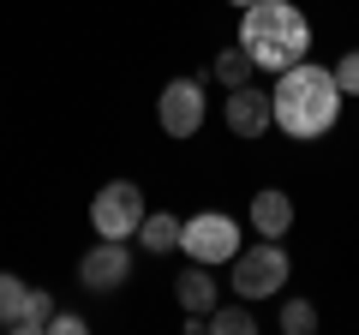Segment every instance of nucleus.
Here are the masks:
<instances>
[{"instance_id": "nucleus-9", "label": "nucleus", "mask_w": 359, "mask_h": 335, "mask_svg": "<svg viewBox=\"0 0 359 335\" xmlns=\"http://www.w3.org/2000/svg\"><path fill=\"white\" fill-rule=\"evenodd\" d=\"M48 317H54V299L42 294V287H25L0 329H13V335H48Z\"/></svg>"}, {"instance_id": "nucleus-13", "label": "nucleus", "mask_w": 359, "mask_h": 335, "mask_svg": "<svg viewBox=\"0 0 359 335\" xmlns=\"http://www.w3.org/2000/svg\"><path fill=\"white\" fill-rule=\"evenodd\" d=\"M204 329H216V335H252L257 317H252V306H216L204 317Z\"/></svg>"}, {"instance_id": "nucleus-6", "label": "nucleus", "mask_w": 359, "mask_h": 335, "mask_svg": "<svg viewBox=\"0 0 359 335\" xmlns=\"http://www.w3.org/2000/svg\"><path fill=\"white\" fill-rule=\"evenodd\" d=\"M156 120H162L168 138H192V132L204 126V84H198V78H174V84H162V96H156Z\"/></svg>"}, {"instance_id": "nucleus-7", "label": "nucleus", "mask_w": 359, "mask_h": 335, "mask_svg": "<svg viewBox=\"0 0 359 335\" xmlns=\"http://www.w3.org/2000/svg\"><path fill=\"white\" fill-rule=\"evenodd\" d=\"M132 275V252L126 240H102V245H90L84 258H78V282L90 287V294H120Z\"/></svg>"}, {"instance_id": "nucleus-14", "label": "nucleus", "mask_w": 359, "mask_h": 335, "mask_svg": "<svg viewBox=\"0 0 359 335\" xmlns=\"http://www.w3.org/2000/svg\"><path fill=\"white\" fill-rule=\"evenodd\" d=\"M252 72H257V60H252V54L240 48V42L216 54V78H222V84H228V90H233V84H245V78H252Z\"/></svg>"}, {"instance_id": "nucleus-18", "label": "nucleus", "mask_w": 359, "mask_h": 335, "mask_svg": "<svg viewBox=\"0 0 359 335\" xmlns=\"http://www.w3.org/2000/svg\"><path fill=\"white\" fill-rule=\"evenodd\" d=\"M48 329H54V335H78V329H84V317H78V311H54Z\"/></svg>"}, {"instance_id": "nucleus-17", "label": "nucleus", "mask_w": 359, "mask_h": 335, "mask_svg": "<svg viewBox=\"0 0 359 335\" xmlns=\"http://www.w3.org/2000/svg\"><path fill=\"white\" fill-rule=\"evenodd\" d=\"M18 294H25V282H18V275H6V270H0V323H6V311L18 306Z\"/></svg>"}, {"instance_id": "nucleus-16", "label": "nucleus", "mask_w": 359, "mask_h": 335, "mask_svg": "<svg viewBox=\"0 0 359 335\" xmlns=\"http://www.w3.org/2000/svg\"><path fill=\"white\" fill-rule=\"evenodd\" d=\"M330 72H335V84H341V96H359V48H353V54H341Z\"/></svg>"}, {"instance_id": "nucleus-4", "label": "nucleus", "mask_w": 359, "mask_h": 335, "mask_svg": "<svg viewBox=\"0 0 359 335\" xmlns=\"http://www.w3.org/2000/svg\"><path fill=\"white\" fill-rule=\"evenodd\" d=\"M180 252L192 264H233V252H240V221L228 210H198L180 228Z\"/></svg>"}, {"instance_id": "nucleus-15", "label": "nucleus", "mask_w": 359, "mask_h": 335, "mask_svg": "<svg viewBox=\"0 0 359 335\" xmlns=\"http://www.w3.org/2000/svg\"><path fill=\"white\" fill-rule=\"evenodd\" d=\"M276 323H282L287 335H311V329H318V311H311L306 299H287V306H282V317H276Z\"/></svg>"}, {"instance_id": "nucleus-12", "label": "nucleus", "mask_w": 359, "mask_h": 335, "mask_svg": "<svg viewBox=\"0 0 359 335\" xmlns=\"http://www.w3.org/2000/svg\"><path fill=\"white\" fill-rule=\"evenodd\" d=\"M180 228H186L180 216H162V210L150 216V210H144V221H138V233H132V240H138L144 252H156V258H168V252L180 245Z\"/></svg>"}, {"instance_id": "nucleus-8", "label": "nucleus", "mask_w": 359, "mask_h": 335, "mask_svg": "<svg viewBox=\"0 0 359 335\" xmlns=\"http://www.w3.org/2000/svg\"><path fill=\"white\" fill-rule=\"evenodd\" d=\"M269 126H276L269 96L252 90V84H233V96H228V132H233V138H264Z\"/></svg>"}, {"instance_id": "nucleus-1", "label": "nucleus", "mask_w": 359, "mask_h": 335, "mask_svg": "<svg viewBox=\"0 0 359 335\" xmlns=\"http://www.w3.org/2000/svg\"><path fill=\"white\" fill-rule=\"evenodd\" d=\"M341 84H335L330 66L299 60L287 72H276V90H269V108H276V126L287 138H323V132L341 120Z\"/></svg>"}, {"instance_id": "nucleus-10", "label": "nucleus", "mask_w": 359, "mask_h": 335, "mask_svg": "<svg viewBox=\"0 0 359 335\" xmlns=\"http://www.w3.org/2000/svg\"><path fill=\"white\" fill-rule=\"evenodd\" d=\"M252 228L264 233V240H282V233L294 228V198L276 192V186H269V192H257V198H252Z\"/></svg>"}, {"instance_id": "nucleus-2", "label": "nucleus", "mask_w": 359, "mask_h": 335, "mask_svg": "<svg viewBox=\"0 0 359 335\" xmlns=\"http://www.w3.org/2000/svg\"><path fill=\"white\" fill-rule=\"evenodd\" d=\"M240 48L257 60V72H287L311 54V25L294 0H252L240 13Z\"/></svg>"}, {"instance_id": "nucleus-19", "label": "nucleus", "mask_w": 359, "mask_h": 335, "mask_svg": "<svg viewBox=\"0 0 359 335\" xmlns=\"http://www.w3.org/2000/svg\"><path fill=\"white\" fill-rule=\"evenodd\" d=\"M228 6H252V0H228Z\"/></svg>"}, {"instance_id": "nucleus-5", "label": "nucleus", "mask_w": 359, "mask_h": 335, "mask_svg": "<svg viewBox=\"0 0 359 335\" xmlns=\"http://www.w3.org/2000/svg\"><path fill=\"white\" fill-rule=\"evenodd\" d=\"M144 221V192L132 180H108L102 192H96V204H90V228H96V240H132Z\"/></svg>"}, {"instance_id": "nucleus-11", "label": "nucleus", "mask_w": 359, "mask_h": 335, "mask_svg": "<svg viewBox=\"0 0 359 335\" xmlns=\"http://www.w3.org/2000/svg\"><path fill=\"white\" fill-rule=\"evenodd\" d=\"M174 294H180V311H186V317H210V311H216V282H210V264L180 270Z\"/></svg>"}, {"instance_id": "nucleus-3", "label": "nucleus", "mask_w": 359, "mask_h": 335, "mask_svg": "<svg viewBox=\"0 0 359 335\" xmlns=\"http://www.w3.org/2000/svg\"><path fill=\"white\" fill-rule=\"evenodd\" d=\"M287 252L282 240H264V245H245V252H233V294L245 299V306H257V299H276L287 287Z\"/></svg>"}]
</instances>
